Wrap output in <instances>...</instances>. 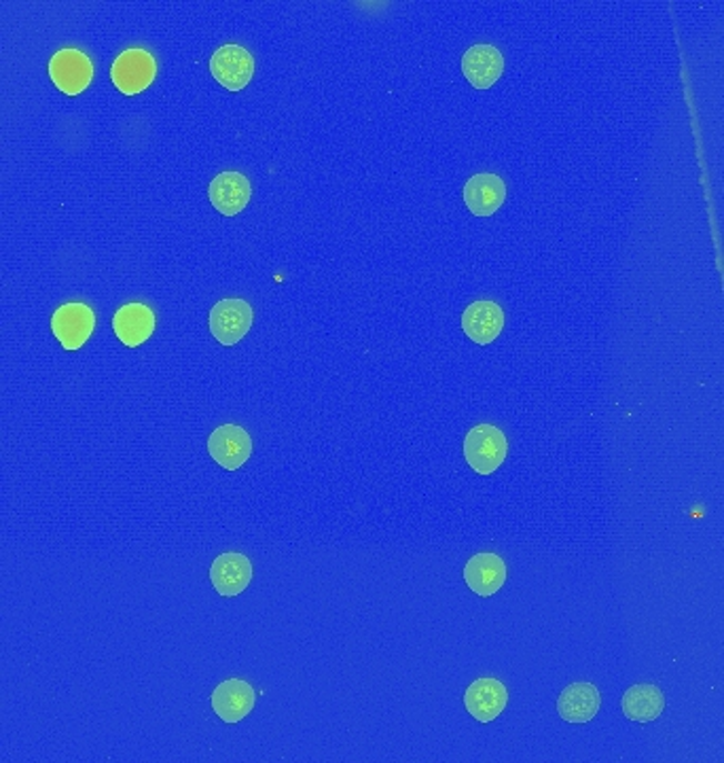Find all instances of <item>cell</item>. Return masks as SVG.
<instances>
[{"label":"cell","instance_id":"4fadbf2b","mask_svg":"<svg viewBox=\"0 0 724 763\" xmlns=\"http://www.w3.org/2000/svg\"><path fill=\"white\" fill-rule=\"evenodd\" d=\"M504 329V310L496 301H473L462 314V331L479 344H492Z\"/></svg>","mask_w":724,"mask_h":763},{"label":"cell","instance_id":"8992f818","mask_svg":"<svg viewBox=\"0 0 724 763\" xmlns=\"http://www.w3.org/2000/svg\"><path fill=\"white\" fill-rule=\"evenodd\" d=\"M210 72L229 92H242L254 74V58L247 47H219L210 58Z\"/></svg>","mask_w":724,"mask_h":763},{"label":"cell","instance_id":"9a60e30c","mask_svg":"<svg viewBox=\"0 0 724 763\" xmlns=\"http://www.w3.org/2000/svg\"><path fill=\"white\" fill-rule=\"evenodd\" d=\"M462 195L464 204L475 217H492L506 200V185L499 174L481 172L466 181Z\"/></svg>","mask_w":724,"mask_h":763},{"label":"cell","instance_id":"3957f363","mask_svg":"<svg viewBox=\"0 0 724 763\" xmlns=\"http://www.w3.org/2000/svg\"><path fill=\"white\" fill-rule=\"evenodd\" d=\"M49 77L53 86L67 96H79L90 88L93 62L77 47L60 49L49 60Z\"/></svg>","mask_w":724,"mask_h":763},{"label":"cell","instance_id":"8fae6325","mask_svg":"<svg viewBox=\"0 0 724 763\" xmlns=\"http://www.w3.org/2000/svg\"><path fill=\"white\" fill-rule=\"evenodd\" d=\"M462 72L475 90H490L504 72V56L499 47L479 43L464 51Z\"/></svg>","mask_w":724,"mask_h":763},{"label":"cell","instance_id":"6da1fadb","mask_svg":"<svg viewBox=\"0 0 724 763\" xmlns=\"http://www.w3.org/2000/svg\"><path fill=\"white\" fill-rule=\"evenodd\" d=\"M509 441L494 424H476L464 438V459L479 475H492L506 461Z\"/></svg>","mask_w":724,"mask_h":763},{"label":"cell","instance_id":"9c48e42d","mask_svg":"<svg viewBox=\"0 0 724 763\" xmlns=\"http://www.w3.org/2000/svg\"><path fill=\"white\" fill-rule=\"evenodd\" d=\"M208 198L210 204L219 210L225 217H235L249 207L250 198H252V187L250 181L242 174V172H233L227 170L217 174L210 187H208Z\"/></svg>","mask_w":724,"mask_h":763},{"label":"cell","instance_id":"e0dca14e","mask_svg":"<svg viewBox=\"0 0 724 763\" xmlns=\"http://www.w3.org/2000/svg\"><path fill=\"white\" fill-rule=\"evenodd\" d=\"M602 695L593 683H574L557 700V713L567 723H589L600 713Z\"/></svg>","mask_w":724,"mask_h":763},{"label":"cell","instance_id":"ac0fdd59","mask_svg":"<svg viewBox=\"0 0 724 763\" xmlns=\"http://www.w3.org/2000/svg\"><path fill=\"white\" fill-rule=\"evenodd\" d=\"M665 709V697L655 685H634L623 695L625 717L637 723L655 721Z\"/></svg>","mask_w":724,"mask_h":763},{"label":"cell","instance_id":"30bf717a","mask_svg":"<svg viewBox=\"0 0 724 763\" xmlns=\"http://www.w3.org/2000/svg\"><path fill=\"white\" fill-rule=\"evenodd\" d=\"M210 581L221 596H225V599L240 596L252 581V562H250L249 555L240 554V552H225V554L214 558V562L210 566Z\"/></svg>","mask_w":724,"mask_h":763},{"label":"cell","instance_id":"5b68a950","mask_svg":"<svg viewBox=\"0 0 724 763\" xmlns=\"http://www.w3.org/2000/svg\"><path fill=\"white\" fill-rule=\"evenodd\" d=\"M95 329V314L83 301L62 303L51 317V331L64 350L86 347Z\"/></svg>","mask_w":724,"mask_h":763},{"label":"cell","instance_id":"7a4b0ae2","mask_svg":"<svg viewBox=\"0 0 724 763\" xmlns=\"http://www.w3.org/2000/svg\"><path fill=\"white\" fill-rule=\"evenodd\" d=\"M158 74L155 56L144 47H130L114 58L111 67V81L114 88L125 96L142 93Z\"/></svg>","mask_w":724,"mask_h":763},{"label":"cell","instance_id":"ba28073f","mask_svg":"<svg viewBox=\"0 0 724 763\" xmlns=\"http://www.w3.org/2000/svg\"><path fill=\"white\" fill-rule=\"evenodd\" d=\"M113 331L123 347H142L155 331V312L142 301L125 303L114 312Z\"/></svg>","mask_w":724,"mask_h":763},{"label":"cell","instance_id":"277c9868","mask_svg":"<svg viewBox=\"0 0 724 763\" xmlns=\"http://www.w3.org/2000/svg\"><path fill=\"white\" fill-rule=\"evenodd\" d=\"M252 319H254V312L249 301L227 298L212 305L208 324H210V333L214 335L219 344L235 347L249 333Z\"/></svg>","mask_w":724,"mask_h":763},{"label":"cell","instance_id":"5bb4252c","mask_svg":"<svg viewBox=\"0 0 724 763\" xmlns=\"http://www.w3.org/2000/svg\"><path fill=\"white\" fill-rule=\"evenodd\" d=\"M212 709L225 723H240L249 717L257 702L252 685L242 679H227L212 692Z\"/></svg>","mask_w":724,"mask_h":763},{"label":"cell","instance_id":"2e32d148","mask_svg":"<svg viewBox=\"0 0 724 763\" xmlns=\"http://www.w3.org/2000/svg\"><path fill=\"white\" fill-rule=\"evenodd\" d=\"M464 581L479 596H494L506 583V564L499 554L481 552L466 562Z\"/></svg>","mask_w":724,"mask_h":763},{"label":"cell","instance_id":"52a82bcc","mask_svg":"<svg viewBox=\"0 0 724 763\" xmlns=\"http://www.w3.org/2000/svg\"><path fill=\"white\" fill-rule=\"evenodd\" d=\"M208 452L212 461L227 471H238L252 456L249 431L238 424H223L208 438Z\"/></svg>","mask_w":724,"mask_h":763},{"label":"cell","instance_id":"7c38bea8","mask_svg":"<svg viewBox=\"0 0 724 763\" xmlns=\"http://www.w3.org/2000/svg\"><path fill=\"white\" fill-rule=\"evenodd\" d=\"M506 704H509L506 687L500 683L499 679H492V676L476 679L464 694V706L469 715L481 723H490L499 719L500 713L506 709Z\"/></svg>","mask_w":724,"mask_h":763}]
</instances>
